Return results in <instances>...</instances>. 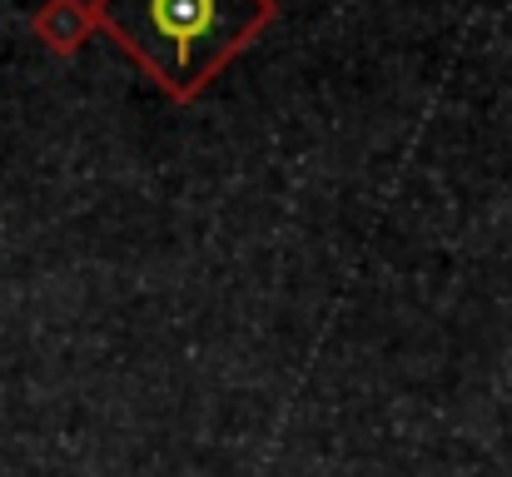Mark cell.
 I'll list each match as a JSON object with an SVG mask.
<instances>
[{"label":"cell","mask_w":512,"mask_h":477,"mask_svg":"<svg viewBox=\"0 0 512 477\" xmlns=\"http://www.w3.org/2000/svg\"><path fill=\"white\" fill-rule=\"evenodd\" d=\"M95 25L179 105L199 100L279 15V0H90Z\"/></svg>","instance_id":"1"},{"label":"cell","mask_w":512,"mask_h":477,"mask_svg":"<svg viewBox=\"0 0 512 477\" xmlns=\"http://www.w3.org/2000/svg\"><path fill=\"white\" fill-rule=\"evenodd\" d=\"M30 30H35V40H40L55 60H75L100 25H95L90 0H45V5L30 15Z\"/></svg>","instance_id":"2"}]
</instances>
